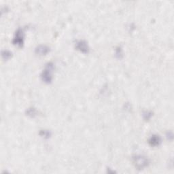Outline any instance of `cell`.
Here are the masks:
<instances>
[{
  "instance_id": "obj_1",
  "label": "cell",
  "mask_w": 174,
  "mask_h": 174,
  "mask_svg": "<svg viewBox=\"0 0 174 174\" xmlns=\"http://www.w3.org/2000/svg\"><path fill=\"white\" fill-rule=\"evenodd\" d=\"M54 70V64L50 62L46 65L45 68L44 69L41 74V78L44 82L50 84L52 81V72Z\"/></svg>"
},
{
  "instance_id": "obj_2",
  "label": "cell",
  "mask_w": 174,
  "mask_h": 174,
  "mask_svg": "<svg viewBox=\"0 0 174 174\" xmlns=\"http://www.w3.org/2000/svg\"><path fill=\"white\" fill-rule=\"evenodd\" d=\"M133 163L138 170H143L148 167L150 162L146 156L142 155H135L133 157Z\"/></svg>"
},
{
  "instance_id": "obj_3",
  "label": "cell",
  "mask_w": 174,
  "mask_h": 174,
  "mask_svg": "<svg viewBox=\"0 0 174 174\" xmlns=\"http://www.w3.org/2000/svg\"><path fill=\"white\" fill-rule=\"evenodd\" d=\"M24 41H25V33L24 31L21 29H18L16 31L15 34H14L12 43L14 45L17 46L18 47H23L24 45Z\"/></svg>"
},
{
  "instance_id": "obj_4",
  "label": "cell",
  "mask_w": 174,
  "mask_h": 174,
  "mask_svg": "<svg viewBox=\"0 0 174 174\" xmlns=\"http://www.w3.org/2000/svg\"><path fill=\"white\" fill-rule=\"evenodd\" d=\"M75 49L84 54L89 52V46L87 42L85 40H78L75 43Z\"/></svg>"
},
{
  "instance_id": "obj_5",
  "label": "cell",
  "mask_w": 174,
  "mask_h": 174,
  "mask_svg": "<svg viewBox=\"0 0 174 174\" xmlns=\"http://www.w3.org/2000/svg\"><path fill=\"white\" fill-rule=\"evenodd\" d=\"M161 142H162V139L160 136L158 135H153L148 139V144L152 147H157V146H160Z\"/></svg>"
},
{
  "instance_id": "obj_6",
  "label": "cell",
  "mask_w": 174,
  "mask_h": 174,
  "mask_svg": "<svg viewBox=\"0 0 174 174\" xmlns=\"http://www.w3.org/2000/svg\"><path fill=\"white\" fill-rule=\"evenodd\" d=\"M35 52L39 55H46L50 52V48L46 45H39L35 48Z\"/></svg>"
},
{
  "instance_id": "obj_7",
  "label": "cell",
  "mask_w": 174,
  "mask_h": 174,
  "mask_svg": "<svg viewBox=\"0 0 174 174\" xmlns=\"http://www.w3.org/2000/svg\"><path fill=\"white\" fill-rule=\"evenodd\" d=\"M26 114L28 116L31 118H35L37 116V110L34 108H29L26 110Z\"/></svg>"
},
{
  "instance_id": "obj_8",
  "label": "cell",
  "mask_w": 174,
  "mask_h": 174,
  "mask_svg": "<svg viewBox=\"0 0 174 174\" xmlns=\"http://www.w3.org/2000/svg\"><path fill=\"white\" fill-rule=\"evenodd\" d=\"M1 56H2V58H3L4 60L7 61V60H9L10 58L12 57V54L11 52L9 51V50H3V51H2Z\"/></svg>"
},
{
  "instance_id": "obj_9",
  "label": "cell",
  "mask_w": 174,
  "mask_h": 174,
  "mask_svg": "<svg viewBox=\"0 0 174 174\" xmlns=\"http://www.w3.org/2000/svg\"><path fill=\"white\" fill-rule=\"evenodd\" d=\"M39 135L42 137L44 138V139H49V137H50V136H51V132L48 131V130H42L39 132Z\"/></svg>"
},
{
  "instance_id": "obj_10",
  "label": "cell",
  "mask_w": 174,
  "mask_h": 174,
  "mask_svg": "<svg viewBox=\"0 0 174 174\" xmlns=\"http://www.w3.org/2000/svg\"><path fill=\"white\" fill-rule=\"evenodd\" d=\"M152 116V112H150V111H145V112H143V117L145 120H149Z\"/></svg>"
},
{
  "instance_id": "obj_11",
  "label": "cell",
  "mask_w": 174,
  "mask_h": 174,
  "mask_svg": "<svg viewBox=\"0 0 174 174\" xmlns=\"http://www.w3.org/2000/svg\"><path fill=\"white\" fill-rule=\"evenodd\" d=\"M116 56L118 58H122L123 56V53L122 49L120 47H117L116 49Z\"/></svg>"
},
{
  "instance_id": "obj_12",
  "label": "cell",
  "mask_w": 174,
  "mask_h": 174,
  "mask_svg": "<svg viewBox=\"0 0 174 174\" xmlns=\"http://www.w3.org/2000/svg\"><path fill=\"white\" fill-rule=\"evenodd\" d=\"M167 138L171 137V139H173V133H171V132H168L167 134Z\"/></svg>"
}]
</instances>
